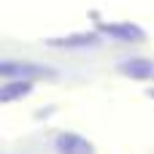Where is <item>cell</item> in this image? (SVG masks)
<instances>
[{
    "label": "cell",
    "instance_id": "1",
    "mask_svg": "<svg viewBox=\"0 0 154 154\" xmlns=\"http://www.w3.org/2000/svg\"><path fill=\"white\" fill-rule=\"evenodd\" d=\"M119 70L130 79H154V62L152 60H127L119 65Z\"/></svg>",
    "mask_w": 154,
    "mask_h": 154
},
{
    "label": "cell",
    "instance_id": "2",
    "mask_svg": "<svg viewBox=\"0 0 154 154\" xmlns=\"http://www.w3.org/2000/svg\"><path fill=\"white\" fill-rule=\"evenodd\" d=\"M57 152L60 154H92V146L84 138L68 133V135H60L57 138Z\"/></svg>",
    "mask_w": 154,
    "mask_h": 154
},
{
    "label": "cell",
    "instance_id": "3",
    "mask_svg": "<svg viewBox=\"0 0 154 154\" xmlns=\"http://www.w3.org/2000/svg\"><path fill=\"white\" fill-rule=\"evenodd\" d=\"M108 32L111 35H116L119 41H125V43H130L133 38L135 41H141L143 38V32L138 30V27H133V24H119V27H108Z\"/></svg>",
    "mask_w": 154,
    "mask_h": 154
},
{
    "label": "cell",
    "instance_id": "4",
    "mask_svg": "<svg viewBox=\"0 0 154 154\" xmlns=\"http://www.w3.org/2000/svg\"><path fill=\"white\" fill-rule=\"evenodd\" d=\"M27 92H30V81L5 84V87L0 89V100H3V103H8V100H14V97H19V95H27Z\"/></svg>",
    "mask_w": 154,
    "mask_h": 154
},
{
    "label": "cell",
    "instance_id": "5",
    "mask_svg": "<svg viewBox=\"0 0 154 154\" xmlns=\"http://www.w3.org/2000/svg\"><path fill=\"white\" fill-rule=\"evenodd\" d=\"M149 95H152V97H154V89H149Z\"/></svg>",
    "mask_w": 154,
    "mask_h": 154
}]
</instances>
